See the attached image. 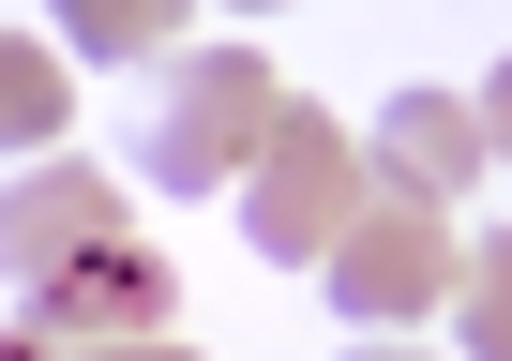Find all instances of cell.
Returning <instances> with one entry per match:
<instances>
[{
	"label": "cell",
	"instance_id": "6da1fadb",
	"mask_svg": "<svg viewBox=\"0 0 512 361\" xmlns=\"http://www.w3.org/2000/svg\"><path fill=\"white\" fill-rule=\"evenodd\" d=\"M256 136H272V61L256 46H181L151 76V106H136V166L166 196H226L256 166Z\"/></svg>",
	"mask_w": 512,
	"mask_h": 361
},
{
	"label": "cell",
	"instance_id": "7a4b0ae2",
	"mask_svg": "<svg viewBox=\"0 0 512 361\" xmlns=\"http://www.w3.org/2000/svg\"><path fill=\"white\" fill-rule=\"evenodd\" d=\"M241 181H256V196H241V241L272 256V271H317V256L347 241V211L377 196V181H362V136H347L332 106H272V136H256Z\"/></svg>",
	"mask_w": 512,
	"mask_h": 361
},
{
	"label": "cell",
	"instance_id": "3957f363",
	"mask_svg": "<svg viewBox=\"0 0 512 361\" xmlns=\"http://www.w3.org/2000/svg\"><path fill=\"white\" fill-rule=\"evenodd\" d=\"M317 271H332V301H347L362 331H407V316H437V301H452V271H467V256H452V211L392 181V196H362V211H347V241H332Z\"/></svg>",
	"mask_w": 512,
	"mask_h": 361
},
{
	"label": "cell",
	"instance_id": "277c9868",
	"mask_svg": "<svg viewBox=\"0 0 512 361\" xmlns=\"http://www.w3.org/2000/svg\"><path fill=\"white\" fill-rule=\"evenodd\" d=\"M106 241H136L106 166L31 151V181H0V286H46V271H76V256H106Z\"/></svg>",
	"mask_w": 512,
	"mask_h": 361
},
{
	"label": "cell",
	"instance_id": "5b68a950",
	"mask_svg": "<svg viewBox=\"0 0 512 361\" xmlns=\"http://www.w3.org/2000/svg\"><path fill=\"white\" fill-rule=\"evenodd\" d=\"M166 301H181V271L151 241H106V256L16 286V331H46V346H136V331H166Z\"/></svg>",
	"mask_w": 512,
	"mask_h": 361
},
{
	"label": "cell",
	"instance_id": "8992f818",
	"mask_svg": "<svg viewBox=\"0 0 512 361\" xmlns=\"http://www.w3.org/2000/svg\"><path fill=\"white\" fill-rule=\"evenodd\" d=\"M377 166H392L407 196H437V211H452V196L497 166V136H482V106H467V91H392V106H377Z\"/></svg>",
	"mask_w": 512,
	"mask_h": 361
},
{
	"label": "cell",
	"instance_id": "52a82bcc",
	"mask_svg": "<svg viewBox=\"0 0 512 361\" xmlns=\"http://www.w3.org/2000/svg\"><path fill=\"white\" fill-rule=\"evenodd\" d=\"M196 0H61V61H181Z\"/></svg>",
	"mask_w": 512,
	"mask_h": 361
},
{
	"label": "cell",
	"instance_id": "ba28073f",
	"mask_svg": "<svg viewBox=\"0 0 512 361\" xmlns=\"http://www.w3.org/2000/svg\"><path fill=\"white\" fill-rule=\"evenodd\" d=\"M61 121H76V61L31 46V31H0V166H16V151H61Z\"/></svg>",
	"mask_w": 512,
	"mask_h": 361
},
{
	"label": "cell",
	"instance_id": "9c48e42d",
	"mask_svg": "<svg viewBox=\"0 0 512 361\" xmlns=\"http://www.w3.org/2000/svg\"><path fill=\"white\" fill-rule=\"evenodd\" d=\"M452 331H467V361H512V226L467 241V271H452Z\"/></svg>",
	"mask_w": 512,
	"mask_h": 361
},
{
	"label": "cell",
	"instance_id": "30bf717a",
	"mask_svg": "<svg viewBox=\"0 0 512 361\" xmlns=\"http://www.w3.org/2000/svg\"><path fill=\"white\" fill-rule=\"evenodd\" d=\"M482 136H497V166H512V61H497V91H482Z\"/></svg>",
	"mask_w": 512,
	"mask_h": 361
},
{
	"label": "cell",
	"instance_id": "8fae6325",
	"mask_svg": "<svg viewBox=\"0 0 512 361\" xmlns=\"http://www.w3.org/2000/svg\"><path fill=\"white\" fill-rule=\"evenodd\" d=\"M61 361H181L166 331H136V346H61Z\"/></svg>",
	"mask_w": 512,
	"mask_h": 361
},
{
	"label": "cell",
	"instance_id": "7c38bea8",
	"mask_svg": "<svg viewBox=\"0 0 512 361\" xmlns=\"http://www.w3.org/2000/svg\"><path fill=\"white\" fill-rule=\"evenodd\" d=\"M347 361H422V346H392V331H362V346H347Z\"/></svg>",
	"mask_w": 512,
	"mask_h": 361
},
{
	"label": "cell",
	"instance_id": "4fadbf2b",
	"mask_svg": "<svg viewBox=\"0 0 512 361\" xmlns=\"http://www.w3.org/2000/svg\"><path fill=\"white\" fill-rule=\"evenodd\" d=\"M0 361H46V331H0Z\"/></svg>",
	"mask_w": 512,
	"mask_h": 361
},
{
	"label": "cell",
	"instance_id": "5bb4252c",
	"mask_svg": "<svg viewBox=\"0 0 512 361\" xmlns=\"http://www.w3.org/2000/svg\"><path fill=\"white\" fill-rule=\"evenodd\" d=\"M226 16H287V0H226Z\"/></svg>",
	"mask_w": 512,
	"mask_h": 361
}]
</instances>
